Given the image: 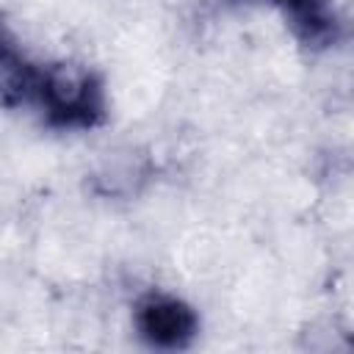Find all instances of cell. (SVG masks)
Segmentation results:
<instances>
[{
    "label": "cell",
    "mask_w": 354,
    "mask_h": 354,
    "mask_svg": "<svg viewBox=\"0 0 354 354\" xmlns=\"http://www.w3.org/2000/svg\"><path fill=\"white\" fill-rule=\"evenodd\" d=\"M0 100L11 108H33L55 130H91L105 119V88L94 72L30 61L3 25Z\"/></svg>",
    "instance_id": "6da1fadb"
},
{
    "label": "cell",
    "mask_w": 354,
    "mask_h": 354,
    "mask_svg": "<svg viewBox=\"0 0 354 354\" xmlns=\"http://www.w3.org/2000/svg\"><path fill=\"white\" fill-rule=\"evenodd\" d=\"M133 324H136L138 337L147 346L163 348V351L188 348L199 332V318L194 307L160 290H152L136 301Z\"/></svg>",
    "instance_id": "7a4b0ae2"
},
{
    "label": "cell",
    "mask_w": 354,
    "mask_h": 354,
    "mask_svg": "<svg viewBox=\"0 0 354 354\" xmlns=\"http://www.w3.org/2000/svg\"><path fill=\"white\" fill-rule=\"evenodd\" d=\"M288 19L296 39L307 47H329L337 39V19L329 0H271Z\"/></svg>",
    "instance_id": "3957f363"
}]
</instances>
